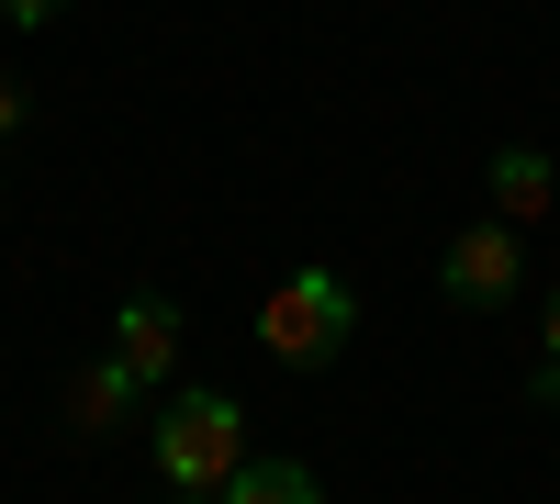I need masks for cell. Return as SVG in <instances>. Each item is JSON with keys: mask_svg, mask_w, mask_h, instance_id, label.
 Wrapping results in <instances>:
<instances>
[{"mask_svg": "<svg viewBox=\"0 0 560 504\" xmlns=\"http://www.w3.org/2000/svg\"><path fill=\"white\" fill-rule=\"evenodd\" d=\"M538 403H549V415H560V371H538Z\"/></svg>", "mask_w": 560, "mask_h": 504, "instance_id": "30bf717a", "label": "cell"}, {"mask_svg": "<svg viewBox=\"0 0 560 504\" xmlns=\"http://www.w3.org/2000/svg\"><path fill=\"white\" fill-rule=\"evenodd\" d=\"M438 292L448 303H504V292H516V224H471V236H459L448 258H438Z\"/></svg>", "mask_w": 560, "mask_h": 504, "instance_id": "277c9868", "label": "cell"}, {"mask_svg": "<svg viewBox=\"0 0 560 504\" xmlns=\"http://www.w3.org/2000/svg\"><path fill=\"white\" fill-rule=\"evenodd\" d=\"M158 471L179 493H224L247 471V415H236V392H179L168 415H158Z\"/></svg>", "mask_w": 560, "mask_h": 504, "instance_id": "7a4b0ae2", "label": "cell"}, {"mask_svg": "<svg viewBox=\"0 0 560 504\" xmlns=\"http://www.w3.org/2000/svg\"><path fill=\"white\" fill-rule=\"evenodd\" d=\"M549 371H560V292H549Z\"/></svg>", "mask_w": 560, "mask_h": 504, "instance_id": "9c48e42d", "label": "cell"}, {"mask_svg": "<svg viewBox=\"0 0 560 504\" xmlns=\"http://www.w3.org/2000/svg\"><path fill=\"white\" fill-rule=\"evenodd\" d=\"M348 326H359V303H348L337 269H292V281L258 303V348L280 359V371H325V359L348 348Z\"/></svg>", "mask_w": 560, "mask_h": 504, "instance_id": "6da1fadb", "label": "cell"}, {"mask_svg": "<svg viewBox=\"0 0 560 504\" xmlns=\"http://www.w3.org/2000/svg\"><path fill=\"white\" fill-rule=\"evenodd\" d=\"M23 124V79H0V134H12Z\"/></svg>", "mask_w": 560, "mask_h": 504, "instance_id": "ba28073f", "label": "cell"}, {"mask_svg": "<svg viewBox=\"0 0 560 504\" xmlns=\"http://www.w3.org/2000/svg\"><path fill=\"white\" fill-rule=\"evenodd\" d=\"M0 12H12V23H57L68 0H0Z\"/></svg>", "mask_w": 560, "mask_h": 504, "instance_id": "52a82bcc", "label": "cell"}, {"mask_svg": "<svg viewBox=\"0 0 560 504\" xmlns=\"http://www.w3.org/2000/svg\"><path fill=\"white\" fill-rule=\"evenodd\" d=\"M538 202H549V157H538V146H504V157H493V213L516 224V213H538Z\"/></svg>", "mask_w": 560, "mask_h": 504, "instance_id": "8992f818", "label": "cell"}, {"mask_svg": "<svg viewBox=\"0 0 560 504\" xmlns=\"http://www.w3.org/2000/svg\"><path fill=\"white\" fill-rule=\"evenodd\" d=\"M168 359H179V303H158V292H135V303L113 314V371H102V392L124 403L135 382H168Z\"/></svg>", "mask_w": 560, "mask_h": 504, "instance_id": "3957f363", "label": "cell"}, {"mask_svg": "<svg viewBox=\"0 0 560 504\" xmlns=\"http://www.w3.org/2000/svg\"><path fill=\"white\" fill-rule=\"evenodd\" d=\"M213 504H325V493H314V471H303V460H258V448H247V471L224 482Z\"/></svg>", "mask_w": 560, "mask_h": 504, "instance_id": "5b68a950", "label": "cell"}]
</instances>
